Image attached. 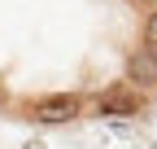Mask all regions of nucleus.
Masks as SVG:
<instances>
[{"label": "nucleus", "instance_id": "f257e3e1", "mask_svg": "<svg viewBox=\"0 0 157 149\" xmlns=\"http://www.w3.org/2000/svg\"><path fill=\"white\" fill-rule=\"evenodd\" d=\"M87 97L83 92H44V97H31L26 101V119L39 123V127H66V123H78L87 114Z\"/></svg>", "mask_w": 157, "mask_h": 149}, {"label": "nucleus", "instance_id": "f03ea898", "mask_svg": "<svg viewBox=\"0 0 157 149\" xmlns=\"http://www.w3.org/2000/svg\"><path fill=\"white\" fill-rule=\"evenodd\" d=\"M92 110L101 119H135V114H144V92H135L127 79L109 83V88H101L92 97Z\"/></svg>", "mask_w": 157, "mask_h": 149}, {"label": "nucleus", "instance_id": "7ed1b4c3", "mask_svg": "<svg viewBox=\"0 0 157 149\" xmlns=\"http://www.w3.org/2000/svg\"><path fill=\"white\" fill-rule=\"evenodd\" d=\"M127 83L135 92H153L157 88V53H148L144 44L127 53Z\"/></svg>", "mask_w": 157, "mask_h": 149}, {"label": "nucleus", "instance_id": "20e7f679", "mask_svg": "<svg viewBox=\"0 0 157 149\" xmlns=\"http://www.w3.org/2000/svg\"><path fill=\"white\" fill-rule=\"evenodd\" d=\"M140 44L148 48V53H157V9L144 18V31H140Z\"/></svg>", "mask_w": 157, "mask_h": 149}, {"label": "nucleus", "instance_id": "39448f33", "mask_svg": "<svg viewBox=\"0 0 157 149\" xmlns=\"http://www.w3.org/2000/svg\"><path fill=\"white\" fill-rule=\"evenodd\" d=\"M5 101H9V92H5V88H0V105H5Z\"/></svg>", "mask_w": 157, "mask_h": 149}]
</instances>
